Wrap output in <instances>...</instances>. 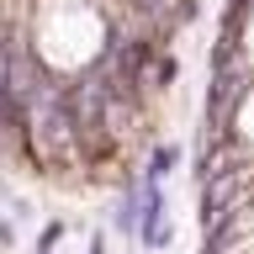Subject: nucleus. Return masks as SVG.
<instances>
[{
	"label": "nucleus",
	"mask_w": 254,
	"mask_h": 254,
	"mask_svg": "<svg viewBox=\"0 0 254 254\" xmlns=\"http://www.w3.org/2000/svg\"><path fill=\"white\" fill-rule=\"evenodd\" d=\"M175 164H180V143H154L148 148V159H143V180H154V186H170V175H175Z\"/></svg>",
	"instance_id": "1"
},
{
	"label": "nucleus",
	"mask_w": 254,
	"mask_h": 254,
	"mask_svg": "<svg viewBox=\"0 0 254 254\" xmlns=\"http://www.w3.org/2000/svg\"><path fill=\"white\" fill-rule=\"evenodd\" d=\"M64 233H69L64 222H48V228H43V238H37V254H48V249H53V244H59Z\"/></svg>",
	"instance_id": "2"
},
{
	"label": "nucleus",
	"mask_w": 254,
	"mask_h": 254,
	"mask_svg": "<svg viewBox=\"0 0 254 254\" xmlns=\"http://www.w3.org/2000/svg\"><path fill=\"white\" fill-rule=\"evenodd\" d=\"M16 244V228H11V217H0V249H11Z\"/></svg>",
	"instance_id": "3"
},
{
	"label": "nucleus",
	"mask_w": 254,
	"mask_h": 254,
	"mask_svg": "<svg viewBox=\"0 0 254 254\" xmlns=\"http://www.w3.org/2000/svg\"><path fill=\"white\" fill-rule=\"evenodd\" d=\"M90 254H106V233H90Z\"/></svg>",
	"instance_id": "4"
},
{
	"label": "nucleus",
	"mask_w": 254,
	"mask_h": 254,
	"mask_svg": "<svg viewBox=\"0 0 254 254\" xmlns=\"http://www.w3.org/2000/svg\"><path fill=\"white\" fill-rule=\"evenodd\" d=\"M0 201H5V175H0Z\"/></svg>",
	"instance_id": "5"
}]
</instances>
